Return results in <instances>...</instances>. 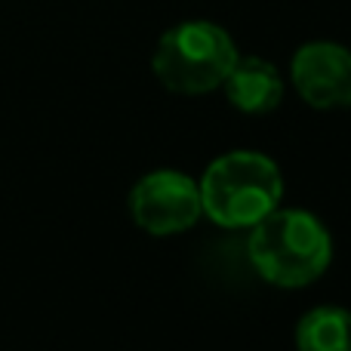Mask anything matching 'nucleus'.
Returning <instances> with one entry per match:
<instances>
[{
	"label": "nucleus",
	"mask_w": 351,
	"mask_h": 351,
	"mask_svg": "<svg viewBox=\"0 0 351 351\" xmlns=\"http://www.w3.org/2000/svg\"><path fill=\"white\" fill-rule=\"evenodd\" d=\"M247 256L271 287L302 290L330 268L333 237L315 213L278 206L250 228Z\"/></svg>",
	"instance_id": "f257e3e1"
},
{
	"label": "nucleus",
	"mask_w": 351,
	"mask_h": 351,
	"mask_svg": "<svg viewBox=\"0 0 351 351\" xmlns=\"http://www.w3.org/2000/svg\"><path fill=\"white\" fill-rule=\"evenodd\" d=\"M197 188L204 216L222 228H253L280 206L284 176L268 154L228 152L206 167Z\"/></svg>",
	"instance_id": "f03ea898"
},
{
	"label": "nucleus",
	"mask_w": 351,
	"mask_h": 351,
	"mask_svg": "<svg viewBox=\"0 0 351 351\" xmlns=\"http://www.w3.org/2000/svg\"><path fill=\"white\" fill-rule=\"evenodd\" d=\"M237 56L241 53L222 25L194 19L160 34L152 56V71L170 93L204 96L222 86Z\"/></svg>",
	"instance_id": "7ed1b4c3"
},
{
	"label": "nucleus",
	"mask_w": 351,
	"mask_h": 351,
	"mask_svg": "<svg viewBox=\"0 0 351 351\" xmlns=\"http://www.w3.org/2000/svg\"><path fill=\"white\" fill-rule=\"evenodd\" d=\"M127 206L133 222L152 237L182 234L204 216L197 182L179 170H154L142 176L130 191Z\"/></svg>",
	"instance_id": "20e7f679"
},
{
	"label": "nucleus",
	"mask_w": 351,
	"mask_h": 351,
	"mask_svg": "<svg viewBox=\"0 0 351 351\" xmlns=\"http://www.w3.org/2000/svg\"><path fill=\"white\" fill-rule=\"evenodd\" d=\"M290 77L299 99L317 111L348 108L351 105V49L342 43L315 40L296 49Z\"/></svg>",
	"instance_id": "39448f33"
},
{
	"label": "nucleus",
	"mask_w": 351,
	"mask_h": 351,
	"mask_svg": "<svg viewBox=\"0 0 351 351\" xmlns=\"http://www.w3.org/2000/svg\"><path fill=\"white\" fill-rule=\"evenodd\" d=\"M219 90H225V99L243 114H271L284 99V77L268 59L237 56Z\"/></svg>",
	"instance_id": "423d86ee"
},
{
	"label": "nucleus",
	"mask_w": 351,
	"mask_h": 351,
	"mask_svg": "<svg viewBox=\"0 0 351 351\" xmlns=\"http://www.w3.org/2000/svg\"><path fill=\"white\" fill-rule=\"evenodd\" d=\"M296 351H351V311L317 305L296 324Z\"/></svg>",
	"instance_id": "0eeeda50"
}]
</instances>
